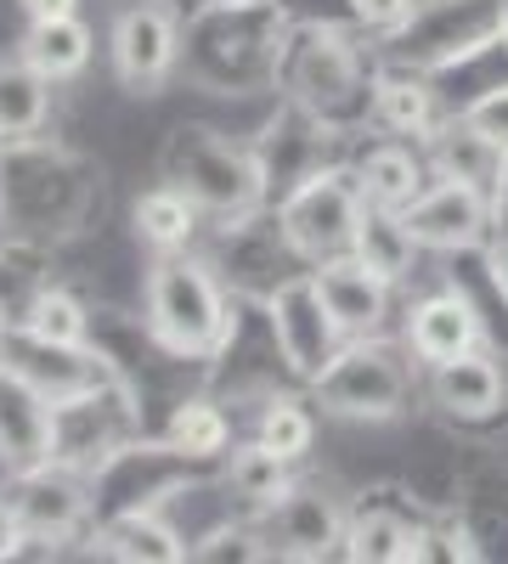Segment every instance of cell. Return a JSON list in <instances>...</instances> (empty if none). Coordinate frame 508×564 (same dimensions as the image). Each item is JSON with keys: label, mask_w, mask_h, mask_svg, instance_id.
<instances>
[{"label": "cell", "mask_w": 508, "mask_h": 564, "mask_svg": "<svg viewBox=\"0 0 508 564\" xmlns=\"http://www.w3.org/2000/svg\"><path fill=\"white\" fill-rule=\"evenodd\" d=\"M102 220V170L57 135L0 141V231L23 249H57Z\"/></svg>", "instance_id": "obj_1"}, {"label": "cell", "mask_w": 508, "mask_h": 564, "mask_svg": "<svg viewBox=\"0 0 508 564\" xmlns=\"http://www.w3.org/2000/svg\"><path fill=\"white\" fill-rule=\"evenodd\" d=\"M379 57L361 45V29L328 18H289L283 57H277V97L305 108L339 141L361 135L379 108Z\"/></svg>", "instance_id": "obj_2"}, {"label": "cell", "mask_w": 508, "mask_h": 564, "mask_svg": "<svg viewBox=\"0 0 508 564\" xmlns=\"http://www.w3.org/2000/svg\"><path fill=\"white\" fill-rule=\"evenodd\" d=\"M289 7H226L204 0L181 29V74L204 97H266L277 90V57H283Z\"/></svg>", "instance_id": "obj_3"}, {"label": "cell", "mask_w": 508, "mask_h": 564, "mask_svg": "<svg viewBox=\"0 0 508 564\" xmlns=\"http://www.w3.org/2000/svg\"><path fill=\"white\" fill-rule=\"evenodd\" d=\"M238 305L244 300L220 282L209 254H193V249L153 254L148 282H142V316L175 356L215 367L226 345L238 339Z\"/></svg>", "instance_id": "obj_4"}, {"label": "cell", "mask_w": 508, "mask_h": 564, "mask_svg": "<svg viewBox=\"0 0 508 564\" xmlns=\"http://www.w3.org/2000/svg\"><path fill=\"white\" fill-rule=\"evenodd\" d=\"M164 181H175L215 226L220 220H244L266 204V170L255 141H233L226 130L209 124H175L164 141V159H159Z\"/></svg>", "instance_id": "obj_5"}, {"label": "cell", "mask_w": 508, "mask_h": 564, "mask_svg": "<svg viewBox=\"0 0 508 564\" xmlns=\"http://www.w3.org/2000/svg\"><path fill=\"white\" fill-rule=\"evenodd\" d=\"M502 40H508V0H419L412 18L379 40V52L396 68H419L441 79L464 63H480Z\"/></svg>", "instance_id": "obj_6"}, {"label": "cell", "mask_w": 508, "mask_h": 564, "mask_svg": "<svg viewBox=\"0 0 508 564\" xmlns=\"http://www.w3.org/2000/svg\"><path fill=\"white\" fill-rule=\"evenodd\" d=\"M204 475H215V463L181 452L170 435L142 430L90 468V525L119 520V513H142V508H170Z\"/></svg>", "instance_id": "obj_7"}, {"label": "cell", "mask_w": 508, "mask_h": 564, "mask_svg": "<svg viewBox=\"0 0 508 564\" xmlns=\"http://www.w3.org/2000/svg\"><path fill=\"white\" fill-rule=\"evenodd\" d=\"M412 350L385 334L345 339V350L311 379V401L345 423H390L412 401Z\"/></svg>", "instance_id": "obj_8"}, {"label": "cell", "mask_w": 508, "mask_h": 564, "mask_svg": "<svg viewBox=\"0 0 508 564\" xmlns=\"http://www.w3.org/2000/svg\"><path fill=\"white\" fill-rule=\"evenodd\" d=\"M361 209H367V198H361L356 164H322L316 175H305L294 193L277 204V220H283V231H289V243L300 249V260L322 265V260L350 254Z\"/></svg>", "instance_id": "obj_9"}, {"label": "cell", "mask_w": 508, "mask_h": 564, "mask_svg": "<svg viewBox=\"0 0 508 564\" xmlns=\"http://www.w3.org/2000/svg\"><path fill=\"white\" fill-rule=\"evenodd\" d=\"M181 29H187V12L175 0H130V7H119L108 29V63L119 90L159 97L181 74Z\"/></svg>", "instance_id": "obj_10"}, {"label": "cell", "mask_w": 508, "mask_h": 564, "mask_svg": "<svg viewBox=\"0 0 508 564\" xmlns=\"http://www.w3.org/2000/svg\"><path fill=\"white\" fill-rule=\"evenodd\" d=\"M209 265L220 271V282L244 305H266L289 276L311 271L300 260V249L289 243V231H283V220H277V209H255L244 220H220V238L209 249Z\"/></svg>", "instance_id": "obj_11"}, {"label": "cell", "mask_w": 508, "mask_h": 564, "mask_svg": "<svg viewBox=\"0 0 508 564\" xmlns=\"http://www.w3.org/2000/svg\"><path fill=\"white\" fill-rule=\"evenodd\" d=\"M260 316H266V327H271L277 356H283V372H289V379H300L305 390H311V379H316V372L328 367V361L345 350V339H350L345 327H339V316L328 311V300H322V289H316L311 271L289 276L283 289L260 305Z\"/></svg>", "instance_id": "obj_12"}, {"label": "cell", "mask_w": 508, "mask_h": 564, "mask_svg": "<svg viewBox=\"0 0 508 564\" xmlns=\"http://www.w3.org/2000/svg\"><path fill=\"white\" fill-rule=\"evenodd\" d=\"M0 486H7L29 542L57 553L63 542L90 531V475H85V468L40 463V468H23V475H7Z\"/></svg>", "instance_id": "obj_13"}, {"label": "cell", "mask_w": 508, "mask_h": 564, "mask_svg": "<svg viewBox=\"0 0 508 564\" xmlns=\"http://www.w3.org/2000/svg\"><path fill=\"white\" fill-rule=\"evenodd\" d=\"M148 417L136 406V395L114 379L90 395H74L57 406V435H52V463H68V468H97L114 446H125L130 435H142Z\"/></svg>", "instance_id": "obj_14"}, {"label": "cell", "mask_w": 508, "mask_h": 564, "mask_svg": "<svg viewBox=\"0 0 508 564\" xmlns=\"http://www.w3.org/2000/svg\"><path fill=\"white\" fill-rule=\"evenodd\" d=\"M345 520L350 508L322 491V486H294L283 502H271L260 513V531L271 542V558H345Z\"/></svg>", "instance_id": "obj_15"}, {"label": "cell", "mask_w": 508, "mask_h": 564, "mask_svg": "<svg viewBox=\"0 0 508 564\" xmlns=\"http://www.w3.org/2000/svg\"><path fill=\"white\" fill-rule=\"evenodd\" d=\"M0 361L18 367L40 395H52V406H63V401H74V395H90V390L114 384V367H108V356H102L97 345H52V339L23 334L18 322L7 327Z\"/></svg>", "instance_id": "obj_16"}, {"label": "cell", "mask_w": 508, "mask_h": 564, "mask_svg": "<svg viewBox=\"0 0 508 564\" xmlns=\"http://www.w3.org/2000/svg\"><path fill=\"white\" fill-rule=\"evenodd\" d=\"M334 130H322L305 108H294L289 97L277 102V119L255 135V153H260V170H266V204L277 209L305 175H316L322 164H334L328 148H334Z\"/></svg>", "instance_id": "obj_17"}, {"label": "cell", "mask_w": 508, "mask_h": 564, "mask_svg": "<svg viewBox=\"0 0 508 564\" xmlns=\"http://www.w3.org/2000/svg\"><path fill=\"white\" fill-rule=\"evenodd\" d=\"M407 226H412V238L435 254H469L491 238V198L480 186L435 175L419 193V204L407 209Z\"/></svg>", "instance_id": "obj_18"}, {"label": "cell", "mask_w": 508, "mask_h": 564, "mask_svg": "<svg viewBox=\"0 0 508 564\" xmlns=\"http://www.w3.org/2000/svg\"><path fill=\"white\" fill-rule=\"evenodd\" d=\"M52 435H57L52 395H40L18 367L0 361V480L52 463Z\"/></svg>", "instance_id": "obj_19"}, {"label": "cell", "mask_w": 508, "mask_h": 564, "mask_svg": "<svg viewBox=\"0 0 508 564\" xmlns=\"http://www.w3.org/2000/svg\"><path fill=\"white\" fill-rule=\"evenodd\" d=\"M486 345V322L475 311V300L464 289H435L424 294L419 305L407 311V350L412 361L424 367H441V361H457Z\"/></svg>", "instance_id": "obj_20"}, {"label": "cell", "mask_w": 508, "mask_h": 564, "mask_svg": "<svg viewBox=\"0 0 508 564\" xmlns=\"http://www.w3.org/2000/svg\"><path fill=\"white\" fill-rule=\"evenodd\" d=\"M322 300H328V311L339 316V327L350 339H367V334H385L390 322V294L396 282H385L379 271H367L356 254H339V260H322L311 265Z\"/></svg>", "instance_id": "obj_21"}, {"label": "cell", "mask_w": 508, "mask_h": 564, "mask_svg": "<svg viewBox=\"0 0 508 564\" xmlns=\"http://www.w3.org/2000/svg\"><path fill=\"white\" fill-rule=\"evenodd\" d=\"M430 401L452 423H491L502 412V401H508V379H502L497 356L480 345V350L457 356V361L430 367Z\"/></svg>", "instance_id": "obj_22"}, {"label": "cell", "mask_w": 508, "mask_h": 564, "mask_svg": "<svg viewBox=\"0 0 508 564\" xmlns=\"http://www.w3.org/2000/svg\"><path fill=\"white\" fill-rule=\"evenodd\" d=\"M90 553L119 558V564H181L193 558V542L181 525H170V508L119 513V520L90 525Z\"/></svg>", "instance_id": "obj_23"}, {"label": "cell", "mask_w": 508, "mask_h": 564, "mask_svg": "<svg viewBox=\"0 0 508 564\" xmlns=\"http://www.w3.org/2000/svg\"><path fill=\"white\" fill-rule=\"evenodd\" d=\"M356 181H361V198L379 204V209H412L419 204V193L435 181L430 170V148H419V141H374L361 159H356Z\"/></svg>", "instance_id": "obj_24"}, {"label": "cell", "mask_w": 508, "mask_h": 564, "mask_svg": "<svg viewBox=\"0 0 508 564\" xmlns=\"http://www.w3.org/2000/svg\"><path fill=\"white\" fill-rule=\"evenodd\" d=\"M424 525L396 502H361L345 520V558L356 564H412L424 558Z\"/></svg>", "instance_id": "obj_25"}, {"label": "cell", "mask_w": 508, "mask_h": 564, "mask_svg": "<svg viewBox=\"0 0 508 564\" xmlns=\"http://www.w3.org/2000/svg\"><path fill=\"white\" fill-rule=\"evenodd\" d=\"M446 119H452V113L441 108V90L430 85V74L396 68V63L379 68V108H374V124H385V130L401 135V141H430Z\"/></svg>", "instance_id": "obj_26"}, {"label": "cell", "mask_w": 508, "mask_h": 564, "mask_svg": "<svg viewBox=\"0 0 508 564\" xmlns=\"http://www.w3.org/2000/svg\"><path fill=\"white\" fill-rule=\"evenodd\" d=\"M220 480H226V497H233L244 513H266L271 502H283L300 480H294V463L283 452H271L260 441H244L226 452L220 463Z\"/></svg>", "instance_id": "obj_27"}, {"label": "cell", "mask_w": 508, "mask_h": 564, "mask_svg": "<svg viewBox=\"0 0 508 564\" xmlns=\"http://www.w3.org/2000/svg\"><path fill=\"white\" fill-rule=\"evenodd\" d=\"M502 148L491 135H480L475 124H464V119H446L435 135H430V170L441 175V181H464V186H480V193L491 198V186H497V175H502Z\"/></svg>", "instance_id": "obj_28"}, {"label": "cell", "mask_w": 508, "mask_h": 564, "mask_svg": "<svg viewBox=\"0 0 508 564\" xmlns=\"http://www.w3.org/2000/svg\"><path fill=\"white\" fill-rule=\"evenodd\" d=\"M130 220H136V238H142L153 254H175V249H193L198 243V226L209 215L187 193H181L175 181H159V186H148V193L136 198Z\"/></svg>", "instance_id": "obj_29"}, {"label": "cell", "mask_w": 508, "mask_h": 564, "mask_svg": "<svg viewBox=\"0 0 508 564\" xmlns=\"http://www.w3.org/2000/svg\"><path fill=\"white\" fill-rule=\"evenodd\" d=\"M419 238H412V226H407V215L401 209H379V204H367L361 209V220H356V243H350V254L367 265V271H379L385 282H401L412 276V265H419Z\"/></svg>", "instance_id": "obj_30"}, {"label": "cell", "mask_w": 508, "mask_h": 564, "mask_svg": "<svg viewBox=\"0 0 508 564\" xmlns=\"http://www.w3.org/2000/svg\"><path fill=\"white\" fill-rule=\"evenodd\" d=\"M18 52L52 79V85H68V79H79L85 68H90V52H97V34H90V23L79 18V12H68V18H45V23H29V34H23V45Z\"/></svg>", "instance_id": "obj_31"}, {"label": "cell", "mask_w": 508, "mask_h": 564, "mask_svg": "<svg viewBox=\"0 0 508 564\" xmlns=\"http://www.w3.org/2000/svg\"><path fill=\"white\" fill-rule=\"evenodd\" d=\"M45 124H52V79L23 52L0 57V141L45 135Z\"/></svg>", "instance_id": "obj_32"}, {"label": "cell", "mask_w": 508, "mask_h": 564, "mask_svg": "<svg viewBox=\"0 0 508 564\" xmlns=\"http://www.w3.org/2000/svg\"><path fill=\"white\" fill-rule=\"evenodd\" d=\"M159 435H170L181 452H193V457H204V463H226V452H233V412H226L215 395H181L170 412H164V430Z\"/></svg>", "instance_id": "obj_33"}, {"label": "cell", "mask_w": 508, "mask_h": 564, "mask_svg": "<svg viewBox=\"0 0 508 564\" xmlns=\"http://www.w3.org/2000/svg\"><path fill=\"white\" fill-rule=\"evenodd\" d=\"M12 322L23 327V334L52 339V345H90V322H97V316H90L85 300L74 289H63V282H40Z\"/></svg>", "instance_id": "obj_34"}, {"label": "cell", "mask_w": 508, "mask_h": 564, "mask_svg": "<svg viewBox=\"0 0 508 564\" xmlns=\"http://www.w3.org/2000/svg\"><path fill=\"white\" fill-rule=\"evenodd\" d=\"M255 441L271 446V452H283L289 463H305L311 446H316V412H311V401L266 390L260 412H255Z\"/></svg>", "instance_id": "obj_35"}, {"label": "cell", "mask_w": 508, "mask_h": 564, "mask_svg": "<svg viewBox=\"0 0 508 564\" xmlns=\"http://www.w3.org/2000/svg\"><path fill=\"white\" fill-rule=\"evenodd\" d=\"M457 119L464 124H475L480 135H491L497 148L508 153V79H497V85H486V90H475V97L457 108Z\"/></svg>", "instance_id": "obj_36"}, {"label": "cell", "mask_w": 508, "mask_h": 564, "mask_svg": "<svg viewBox=\"0 0 508 564\" xmlns=\"http://www.w3.org/2000/svg\"><path fill=\"white\" fill-rule=\"evenodd\" d=\"M350 7V23L361 29V34H390V29H401L407 18H412V7H419V0H345Z\"/></svg>", "instance_id": "obj_37"}, {"label": "cell", "mask_w": 508, "mask_h": 564, "mask_svg": "<svg viewBox=\"0 0 508 564\" xmlns=\"http://www.w3.org/2000/svg\"><path fill=\"white\" fill-rule=\"evenodd\" d=\"M23 553H29V531H23V520H18V508H12L7 486H0V564H7V558H23Z\"/></svg>", "instance_id": "obj_38"}, {"label": "cell", "mask_w": 508, "mask_h": 564, "mask_svg": "<svg viewBox=\"0 0 508 564\" xmlns=\"http://www.w3.org/2000/svg\"><path fill=\"white\" fill-rule=\"evenodd\" d=\"M486 271H491V289H497V300L508 305V238H497V243L486 249Z\"/></svg>", "instance_id": "obj_39"}, {"label": "cell", "mask_w": 508, "mask_h": 564, "mask_svg": "<svg viewBox=\"0 0 508 564\" xmlns=\"http://www.w3.org/2000/svg\"><path fill=\"white\" fill-rule=\"evenodd\" d=\"M18 7H23L29 23H45V18H68V12H79V0H18Z\"/></svg>", "instance_id": "obj_40"}, {"label": "cell", "mask_w": 508, "mask_h": 564, "mask_svg": "<svg viewBox=\"0 0 508 564\" xmlns=\"http://www.w3.org/2000/svg\"><path fill=\"white\" fill-rule=\"evenodd\" d=\"M491 231H497V238H508V159H502V175L491 186Z\"/></svg>", "instance_id": "obj_41"}, {"label": "cell", "mask_w": 508, "mask_h": 564, "mask_svg": "<svg viewBox=\"0 0 508 564\" xmlns=\"http://www.w3.org/2000/svg\"><path fill=\"white\" fill-rule=\"evenodd\" d=\"M175 7H181V12H198V7H204V0H175Z\"/></svg>", "instance_id": "obj_42"}, {"label": "cell", "mask_w": 508, "mask_h": 564, "mask_svg": "<svg viewBox=\"0 0 508 564\" xmlns=\"http://www.w3.org/2000/svg\"><path fill=\"white\" fill-rule=\"evenodd\" d=\"M7 327H12V316H7V311H0V345H7Z\"/></svg>", "instance_id": "obj_43"}, {"label": "cell", "mask_w": 508, "mask_h": 564, "mask_svg": "<svg viewBox=\"0 0 508 564\" xmlns=\"http://www.w3.org/2000/svg\"><path fill=\"white\" fill-rule=\"evenodd\" d=\"M226 7H266V0H226Z\"/></svg>", "instance_id": "obj_44"}, {"label": "cell", "mask_w": 508, "mask_h": 564, "mask_svg": "<svg viewBox=\"0 0 508 564\" xmlns=\"http://www.w3.org/2000/svg\"><path fill=\"white\" fill-rule=\"evenodd\" d=\"M0 243H7V231H0Z\"/></svg>", "instance_id": "obj_45"}]
</instances>
